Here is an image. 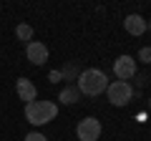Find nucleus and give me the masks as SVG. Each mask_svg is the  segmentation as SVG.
Listing matches in <instances>:
<instances>
[{
	"mask_svg": "<svg viewBox=\"0 0 151 141\" xmlns=\"http://www.w3.org/2000/svg\"><path fill=\"white\" fill-rule=\"evenodd\" d=\"M76 136H78V141H98V136H101V121L93 119V116L81 119L78 126H76Z\"/></svg>",
	"mask_w": 151,
	"mask_h": 141,
	"instance_id": "4",
	"label": "nucleus"
},
{
	"mask_svg": "<svg viewBox=\"0 0 151 141\" xmlns=\"http://www.w3.org/2000/svg\"><path fill=\"white\" fill-rule=\"evenodd\" d=\"M78 73H81V70H78V65H76V63H70L68 68H63V76L65 78H78Z\"/></svg>",
	"mask_w": 151,
	"mask_h": 141,
	"instance_id": "11",
	"label": "nucleus"
},
{
	"mask_svg": "<svg viewBox=\"0 0 151 141\" xmlns=\"http://www.w3.org/2000/svg\"><path fill=\"white\" fill-rule=\"evenodd\" d=\"M113 73L119 81H129V78L136 76V60L131 55H119V58L113 60Z\"/></svg>",
	"mask_w": 151,
	"mask_h": 141,
	"instance_id": "5",
	"label": "nucleus"
},
{
	"mask_svg": "<svg viewBox=\"0 0 151 141\" xmlns=\"http://www.w3.org/2000/svg\"><path fill=\"white\" fill-rule=\"evenodd\" d=\"M149 109H151V98H149Z\"/></svg>",
	"mask_w": 151,
	"mask_h": 141,
	"instance_id": "14",
	"label": "nucleus"
},
{
	"mask_svg": "<svg viewBox=\"0 0 151 141\" xmlns=\"http://www.w3.org/2000/svg\"><path fill=\"white\" fill-rule=\"evenodd\" d=\"M124 28H126V33H131V35H141V33H146L151 25L139 15V13H131V15H126Z\"/></svg>",
	"mask_w": 151,
	"mask_h": 141,
	"instance_id": "7",
	"label": "nucleus"
},
{
	"mask_svg": "<svg viewBox=\"0 0 151 141\" xmlns=\"http://www.w3.org/2000/svg\"><path fill=\"white\" fill-rule=\"evenodd\" d=\"M106 93L113 106H126L131 101V96H134V88L129 86V81H113V83H108Z\"/></svg>",
	"mask_w": 151,
	"mask_h": 141,
	"instance_id": "3",
	"label": "nucleus"
},
{
	"mask_svg": "<svg viewBox=\"0 0 151 141\" xmlns=\"http://www.w3.org/2000/svg\"><path fill=\"white\" fill-rule=\"evenodd\" d=\"M58 101H63V103H78L81 101V91L76 86H65L63 91L58 93Z\"/></svg>",
	"mask_w": 151,
	"mask_h": 141,
	"instance_id": "9",
	"label": "nucleus"
},
{
	"mask_svg": "<svg viewBox=\"0 0 151 141\" xmlns=\"http://www.w3.org/2000/svg\"><path fill=\"white\" fill-rule=\"evenodd\" d=\"M15 35H18V40H23V43H30V38H33V28L28 25V23H18L15 25Z\"/></svg>",
	"mask_w": 151,
	"mask_h": 141,
	"instance_id": "10",
	"label": "nucleus"
},
{
	"mask_svg": "<svg viewBox=\"0 0 151 141\" xmlns=\"http://www.w3.org/2000/svg\"><path fill=\"white\" fill-rule=\"evenodd\" d=\"M58 116V106L53 101H30L25 103V119L33 126H43Z\"/></svg>",
	"mask_w": 151,
	"mask_h": 141,
	"instance_id": "2",
	"label": "nucleus"
},
{
	"mask_svg": "<svg viewBox=\"0 0 151 141\" xmlns=\"http://www.w3.org/2000/svg\"><path fill=\"white\" fill-rule=\"evenodd\" d=\"M15 91H18V98L25 101V103L35 101V96H38V88L33 86L28 78H18V81H15Z\"/></svg>",
	"mask_w": 151,
	"mask_h": 141,
	"instance_id": "8",
	"label": "nucleus"
},
{
	"mask_svg": "<svg viewBox=\"0 0 151 141\" xmlns=\"http://www.w3.org/2000/svg\"><path fill=\"white\" fill-rule=\"evenodd\" d=\"M25 141H48V139H45L43 134H38V131H30V134L25 136Z\"/></svg>",
	"mask_w": 151,
	"mask_h": 141,
	"instance_id": "13",
	"label": "nucleus"
},
{
	"mask_svg": "<svg viewBox=\"0 0 151 141\" xmlns=\"http://www.w3.org/2000/svg\"><path fill=\"white\" fill-rule=\"evenodd\" d=\"M139 60H144V63H151V48H149V45L139 50Z\"/></svg>",
	"mask_w": 151,
	"mask_h": 141,
	"instance_id": "12",
	"label": "nucleus"
},
{
	"mask_svg": "<svg viewBox=\"0 0 151 141\" xmlns=\"http://www.w3.org/2000/svg\"><path fill=\"white\" fill-rule=\"evenodd\" d=\"M25 55H28V60H30L33 65H43L45 60H48V48H45V43L30 40V43L25 45Z\"/></svg>",
	"mask_w": 151,
	"mask_h": 141,
	"instance_id": "6",
	"label": "nucleus"
},
{
	"mask_svg": "<svg viewBox=\"0 0 151 141\" xmlns=\"http://www.w3.org/2000/svg\"><path fill=\"white\" fill-rule=\"evenodd\" d=\"M76 88L81 91V96H98V93H103L108 88V78H106V73L98 70V68H86V70L78 73Z\"/></svg>",
	"mask_w": 151,
	"mask_h": 141,
	"instance_id": "1",
	"label": "nucleus"
}]
</instances>
